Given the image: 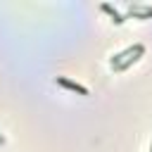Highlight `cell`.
I'll return each mask as SVG.
<instances>
[{"label":"cell","mask_w":152,"mask_h":152,"mask_svg":"<svg viewBox=\"0 0 152 152\" xmlns=\"http://www.w3.org/2000/svg\"><path fill=\"white\" fill-rule=\"evenodd\" d=\"M133 17V19H150L152 17V5H131L128 12H126V19Z\"/></svg>","instance_id":"1"},{"label":"cell","mask_w":152,"mask_h":152,"mask_svg":"<svg viewBox=\"0 0 152 152\" xmlns=\"http://www.w3.org/2000/svg\"><path fill=\"white\" fill-rule=\"evenodd\" d=\"M57 86H62V88H66V90H74V93H78V95H88V88H86V86H81V83H76V81H69V78H64V76H57Z\"/></svg>","instance_id":"2"},{"label":"cell","mask_w":152,"mask_h":152,"mask_svg":"<svg viewBox=\"0 0 152 152\" xmlns=\"http://www.w3.org/2000/svg\"><path fill=\"white\" fill-rule=\"evenodd\" d=\"M142 52H145V45H140V43H138V45H135V52H133V57L124 59V62H121L119 66H114V69H116V71H124V69H128L133 62H138V59H140V55H142Z\"/></svg>","instance_id":"3"},{"label":"cell","mask_w":152,"mask_h":152,"mask_svg":"<svg viewBox=\"0 0 152 152\" xmlns=\"http://www.w3.org/2000/svg\"><path fill=\"white\" fill-rule=\"evenodd\" d=\"M102 10H104V12L112 17V21H114V24H124V21H126V14H121L119 10H114L109 2H102Z\"/></svg>","instance_id":"4"},{"label":"cell","mask_w":152,"mask_h":152,"mask_svg":"<svg viewBox=\"0 0 152 152\" xmlns=\"http://www.w3.org/2000/svg\"><path fill=\"white\" fill-rule=\"evenodd\" d=\"M150 152H152V147H150Z\"/></svg>","instance_id":"5"}]
</instances>
